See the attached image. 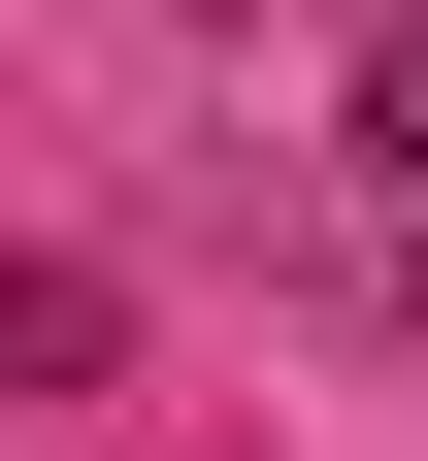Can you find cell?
I'll return each mask as SVG.
<instances>
[{"mask_svg": "<svg viewBox=\"0 0 428 461\" xmlns=\"http://www.w3.org/2000/svg\"><path fill=\"white\" fill-rule=\"evenodd\" d=\"M396 297H428V230H396Z\"/></svg>", "mask_w": 428, "mask_h": 461, "instance_id": "6da1fadb", "label": "cell"}]
</instances>
